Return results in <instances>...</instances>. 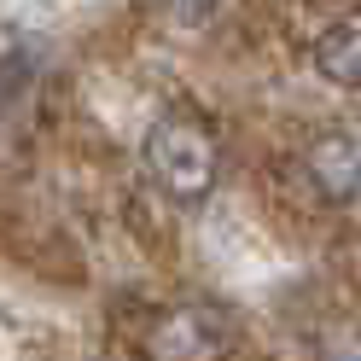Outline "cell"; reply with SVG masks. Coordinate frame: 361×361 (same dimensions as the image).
Returning a JSON list of instances; mask_svg holds the SVG:
<instances>
[{
    "label": "cell",
    "instance_id": "1",
    "mask_svg": "<svg viewBox=\"0 0 361 361\" xmlns=\"http://www.w3.org/2000/svg\"><path fill=\"white\" fill-rule=\"evenodd\" d=\"M140 164L146 180L180 210H198L221 180V140L210 134V123H198L192 111H169L157 117L140 140Z\"/></svg>",
    "mask_w": 361,
    "mask_h": 361
},
{
    "label": "cell",
    "instance_id": "2",
    "mask_svg": "<svg viewBox=\"0 0 361 361\" xmlns=\"http://www.w3.org/2000/svg\"><path fill=\"white\" fill-rule=\"evenodd\" d=\"M152 361H221L233 350V314L221 303H175L146 338Z\"/></svg>",
    "mask_w": 361,
    "mask_h": 361
},
{
    "label": "cell",
    "instance_id": "3",
    "mask_svg": "<svg viewBox=\"0 0 361 361\" xmlns=\"http://www.w3.org/2000/svg\"><path fill=\"white\" fill-rule=\"evenodd\" d=\"M303 175L326 204H361V134L355 128H321L303 146Z\"/></svg>",
    "mask_w": 361,
    "mask_h": 361
},
{
    "label": "cell",
    "instance_id": "4",
    "mask_svg": "<svg viewBox=\"0 0 361 361\" xmlns=\"http://www.w3.org/2000/svg\"><path fill=\"white\" fill-rule=\"evenodd\" d=\"M314 71H321L332 87L361 94V6L338 12L321 30V41H314Z\"/></svg>",
    "mask_w": 361,
    "mask_h": 361
},
{
    "label": "cell",
    "instance_id": "5",
    "mask_svg": "<svg viewBox=\"0 0 361 361\" xmlns=\"http://www.w3.org/2000/svg\"><path fill=\"white\" fill-rule=\"evenodd\" d=\"M164 12L180 18V24H204V18L216 12V0H164Z\"/></svg>",
    "mask_w": 361,
    "mask_h": 361
}]
</instances>
